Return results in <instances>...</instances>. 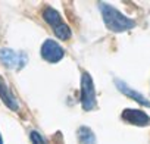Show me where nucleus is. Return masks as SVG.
Instances as JSON below:
<instances>
[{"label": "nucleus", "instance_id": "obj_10", "mask_svg": "<svg viewBox=\"0 0 150 144\" xmlns=\"http://www.w3.org/2000/svg\"><path fill=\"white\" fill-rule=\"evenodd\" d=\"M30 138H31V141H33V144H47L46 141H44V138L37 132V131H31V134H30Z\"/></svg>", "mask_w": 150, "mask_h": 144}, {"label": "nucleus", "instance_id": "obj_2", "mask_svg": "<svg viewBox=\"0 0 150 144\" xmlns=\"http://www.w3.org/2000/svg\"><path fill=\"white\" fill-rule=\"evenodd\" d=\"M43 16H44L46 22L53 28L54 34H56L60 40H68V38L71 37V30H69V27L62 21L60 15H59L53 8H44Z\"/></svg>", "mask_w": 150, "mask_h": 144}, {"label": "nucleus", "instance_id": "obj_3", "mask_svg": "<svg viewBox=\"0 0 150 144\" xmlns=\"http://www.w3.org/2000/svg\"><path fill=\"white\" fill-rule=\"evenodd\" d=\"M81 103L86 110H93L96 107L94 84L90 74H87V72H84L81 77Z\"/></svg>", "mask_w": 150, "mask_h": 144}, {"label": "nucleus", "instance_id": "obj_11", "mask_svg": "<svg viewBox=\"0 0 150 144\" xmlns=\"http://www.w3.org/2000/svg\"><path fill=\"white\" fill-rule=\"evenodd\" d=\"M0 144H3V138H2V135H0Z\"/></svg>", "mask_w": 150, "mask_h": 144}, {"label": "nucleus", "instance_id": "obj_1", "mask_svg": "<svg viewBox=\"0 0 150 144\" xmlns=\"http://www.w3.org/2000/svg\"><path fill=\"white\" fill-rule=\"evenodd\" d=\"M99 8H100L103 21H105L106 27H108L110 31H113V32H121V31H127V30L134 28L135 22H134L132 19L124 16L119 11H116V9L112 8L110 5H108V3H99Z\"/></svg>", "mask_w": 150, "mask_h": 144}, {"label": "nucleus", "instance_id": "obj_4", "mask_svg": "<svg viewBox=\"0 0 150 144\" xmlns=\"http://www.w3.org/2000/svg\"><path fill=\"white\" fill-rule=\"evenodd\" d=\"M0 62H2L5 66H8V68H18V69H21L25 65L27 57L24 54L16 53L12 49H0Z\"/></svg>", "mask_w": 150, "mask_h": 144}, {"label": "nucleus", "instance_id": "obj_6", "mask_svg": "<svg viewBox=\"0 0 150 144\" xmlns=\"http://www.w3.org/2000/svg\"><path fill=\"white\" fill-rule=\"evenodd\" d=\"M122 118H124V121H127L132 125H137V126H146L150 124V118L138 109H125L122 112Z\"/></svg>", "mask_w": 150, "mask_h": 144}, {"label": "nucleus", "instance_id": "obj_8", "mask_svg": "<svg viewBox=\"0 0 150 144\" xmlns=\"http://www.w3.org/2000/svg\"><path fill=\"white\" fill-rule=\"evenodd\" d=\"M0 99L3 100V103L11 109V110H18V102L13 97V94L11 93L9 87L6 85V83L3 81V78L0 77Z\"/></svg>", "mask_w": 150, "mask_h": 144}, {"label": "nucleus", "instance_id": "obj_5", "mask_svg": "<svg viewBox=\"0 0 150 144\" xmlns=\"http://www.w3.org/2000/svg\"><path fill=\"white\" fill-rule=\"evenodd\" d=\"M63 54H65L63 49L53 40H46L43 43V46H41V56L47 62L56 63V62H59L63 57Z\"/></svg>", "mask_w": 150, "mask_h": 144}, {"label": "nucleus", "instance_id": "obj_7", "mask_svg": "<svg viewBox=\"0 0 150 144\" xmlns=\"http://www.w3.org/2000/svg\"><path fill=\"white\" fill-rule=\"evenodd\" d=\"M115 84L118 85V88H119V91H121L122 94H125V96L131 97L132 100H135V102L141 103V104H143V106H146V107H150V102H149L144 96H141L138 91L132 90L131 87H128L127 84H124V83H122V81H119V80H115Z\"/></svg>", "mask_w": 150, "mask_h": 144}, {"label": "nucleus", "instance_id": "obj_9", "mask_svg": "<svg viewBox=\"0 0 150 144\" xmlns=\"http://www.w3.org/2000/svg\"><path fill=\"white\" fill-rule=\"evenodd\" d=\"M78 137H80V141L83 144H96V135L87 126H81L78 129Z\"/></svg>", "mask_w": 150, "mask_h": 144}]
</instances>
